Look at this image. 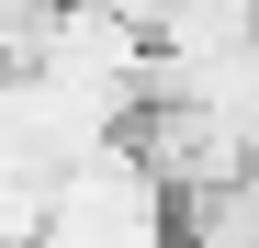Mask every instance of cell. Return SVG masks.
Returning a JSON list of instances; mask_svg holds the SVG:
<instances>
[{
	"mask_svg": "<svg viewBox=\"0 0 259 248\" xmlns=\"http://www.w3.org/2000/svg\"><path fill=\"white\" fill-rule=\"evenodd\" d=\"M68 12H91V23H113V34H136V46H147V34L169 23V0H68Z\"/></svg>",
	"mask_w": 259,
	"mask_h": 248,
	"instance_id": "6da1fadb",
	"label": "cell"
}]
</instances>
